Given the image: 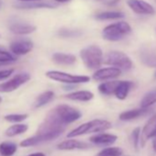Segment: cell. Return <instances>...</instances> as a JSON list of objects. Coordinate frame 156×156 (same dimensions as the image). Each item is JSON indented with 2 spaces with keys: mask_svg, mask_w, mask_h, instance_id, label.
Here are the masks:
<instances>
[{
  "mask_svg": "<svg viewBox=\"0 0 156 156\" xmlns=\"http://www.w3.org/2000/svg\"><path fill=\"white\" fill-rule=\"evenodd\" d=\"M18 1H21V2H30V1H40V0H18Z\"/></svg>",
  "mask_w": 156,
  "mask_h": 156,
  "instance_id": "obj_38",
  "label": "cell"
},
{
  "mask_svg": "<svg viewBox=\"0 0 156 156\" xmlns=\"http://www.w3.org/2000/svg\"><path fill=\"white\" fill-rule=\"evenodd\" d=\"M33 49V43L30 40H20L10 44V51L15 55H25Z\"/></svg>",
  "mask_w": 156,
  "mask_h": 156,
  "instance_id": "obj_12",
  "label": "cell"
},
{
  "mask_svg": "<svg viewBox=\"0 0 156 156\" xmlns=\"http://www.w3.org/2000/svg\"><path fill=\"white\" fill-rule=\"evenodd\" d=\"M104 63L118 67L121 70L129 71L132 68L133 63L131 59L122 51H110L104 57Z\"/></svg>",
  "mask_w": 156,
  "mask_h": 156,
  "instance_id": "obj_5",
  "label": "cell"
},
{
  "mask_svg": "<svg viewBox=\"0 0 156 156\" xmlns=\"http://www.w3.org/2000/svg\"><path fill=\"white\" fill-rule=\"evenodd\" d=\"M149 108H134V109H130V110H127L124 111L122 113H120L119 115V119L122 121H129V120H132V119H136L141 116L146 115L147 113H149Z\"/></svg>",
  "mask_w": 156,
  "mask_h": 156,
  "instance_id": "obj_15",
  "label": "cell"
},
{
  "mask_svg": "<svg viewBox=\"0 0 156 156\" xmlns=\"http://www.w3.org/2000/svg\"><path fill=\"white\" fill-rule=\"evenodd\" d=\"M28 129H29V127L26 124H15V125H12L11 127H9L6 130L5 135L7 137H15V136L25 133L28 130Z\"/></svg>",
  "mask_w": 156,
  "mask_h": 156,
  "instance_id": "obj_23",
  "label": "cell"
},
{
  "mask_svg": "<svg viewBox=\"0 0 156 156\" xmlns=\"http://www.w3.org/2000/svg\"><path fill=\"white\" fill-rule=\"evenodd\" d=\"M121 74V69L118 67H108L101 68L95 72L93 74V79L96 81H107L119 77Z\"/></svg>",
  "mask_w": 156,
  "mask_h": 156,
  "instance_id": "obj_9",
  "label": "cell"
},
{
  "mask_svg": "<svg viewBox=\"0 0 156 156\" xmlns=\"http://www.w3.org/2000/svg\"><path fill=\"white\" fill-rule=\"evenodd\" d=\"M28 156H45V154L42 152H35V153H31Z\"/></svg>",
  "mask_w": 156,
  "mask_h": 156,
  "instance_id": "obj_35",
  "label": "cell"
},
{
  "mask_svg": "<svg viewBox=\"0 0 156 156\" xmlns=\"http://www.w3.org/2000/svg\"><path fill=\"white\" fill-rule=\"evenodd\" d=\"M123 150L120 147H108L97 154V156H121Z\"/></svg>",
  "mask_w": 156,
  "mask_h": 156,
  "instance_id": "obj_28",
  "label": "cell"
},
{
  "mask_svg": "<svg viewBox=\"0 0 156 156\" xmlns=\"http://www.w3.org/2000/svg\"><path fill=\"white\" fill-rule=\"evenodd\" d=\"M111 128V123L105 119H94L78 126L67 134L68 138H74L89 133H99Z\"/></svg>",
  "mask_w": 156,
  "mask_h": 156,
  "instance_id": "obj_1",
  "label": "cell"
},
{
  "mask_svg": "<svg viewBox=\"0 0 156 156\" xmlns=\"http://www.w3.org/2000/svg\"><path fill=\"white\" fill-rule=\"evenodd\" d=\"M54 98V93L52 91H45L42 94H41L35 100L34 102V108H41L43 106H45L46 104H48L49 102H51Z\"/></svg>",
  "mask_w": 156,
  "mask_h": 156,
  "instance_id": "obj_21",
  "label": "cell"
},
{
  "mask_svg": "<svg viewBox=\"0 0 156 156\" xmlns=\"http://www.w3.org/2000/svg\"><path fill=\"white\" fill-rule=\"evenodd\" d=\"M15 7L19 9H54L57 8V4L50 1H30V2H23L15 4Z\"/></svg>",
  "mask_w": 156,
  "mask_h": 156,
  "instance_id": "obj_13",
  "label": "cell"
},
{
  "mask_svg": "<svg viewBox=\"0 0 156 156\" xmlns=\"http://www.w3.org/2000/svg\"><path fill=\"white\" fill-rule=\"evenodd\" d=\"M156 103V89L144 95L140 101V108H148Z\"/></svg>",
  "mask_w": 156,
  "mask_h": 156,
  "instance_id": "obj_26",
  "label": "cell"
},
{
  "mask_svg": "<svg viewBox=\"0 0 156 156\" xmlns=\"http://www.w3.org/2000/svg\"><path fill=\"white\" fill-rule=\"evenodd\" d=\"M52 61L61 65H72L76 62V57L73 54L56 52L52 55Z\"/></svg>",
  "mask_w": 156,
  "mask_h": 156,
  "instance_id": "obj_18",
  "label": "cell"
},
{
  "mask_svg": "<svg viewBox=\"0 0 156 156\" xmlns=\"http://www.w3.org/2000/svg\"><path fill=\"white\" fill-rule=\"evenodd\" d=\"M1 102H2V98L0 97V103H1Z\"/></svg>",
  "mask_w": 156,
  "mask_h": 156,
  "instance_id": "obj_40",
  "label": "cell"
},
{
  "mask_svg": "<svg viewBox=\"0 0 156 156\" xmlns=\"http://www.w3.org/2000/svg\"><path fill=\"white\" fill-rule=\"evenodd\" d=\"M13 73H14V69L0 70V81L7 79V78H9Z\"/></svg>",
  "mask_w": 156,
  "mask_h": 156,
  "instance_id": "obj_33",
  "label": "cell"
},
{
  "mask_svg": "<svg viewBox=\"0 0 156 156\" xmlns=\"http://www.w3.org/2000/svg\"><path fill=\"white\" fill-rule=\"evenodd\" d=\"M46 76L48 78L57 82H61L63 84H84L90 81V77L87 75H74L71 73H67L60 71H48L46 73Z\"/></svg>",
  "mask_w": 156,
  "mask_h": 156,
  "instance_id": "obj_4",
  "label": "cell"
},
{
  "mask_svg": "<svg viewBox=\"0 0 156 156\" xmlns=\"http://www.w3.org/2000/svg\"><path fill=\"white\" fill-rule=\"evenodd\" d=\"M120 81H108V82H104L101 83L98 86V91L106 96H110L113 95L117 89V87L119 86Z\"/></svg>",
  "mask_w": 156,
  "mask_h": 156,
  "instance_id": "obj_20",
  "label": "cell"
},
{
  "mask_svg": "<svg viewBox=\"0 0 156 156\" xmlns=\"http://www.w3.org/2000/svg\"><path fill=\"white\" fill-rule=\"evenodd\" d=\"M129 9L139 15H153L155 13L154 8L144 0H127Z\"/></svg>",
  "mask_w": 156,
  "mask_h": 156,
  "instance_id": "obj_8",
  "label": "cell"
},
{
  "mask_svg": "<svg viewBox=\"0 0 156 156\" xmlns=\"http://www.w3.org/2000/svg\"><path fill=\"white\" fill-rule=\"evenodd\" d=\"M52 109L61 119V121L65 125L71 124L82 117V113L79 110L65 104L59 105Z\"/></svg>",
  "mask_w": 156,
  "mask_h": 156,
  "instance_id": "obj_6",
  "label": "cell"
},
{
  "mask_svg": "<svg viewBox=\"0 0 156 156\" xmlns=\"http://www.w3.org/2000/svg\"><path fill=\"white\" fill-rule=\"evenodd\" d=\"M30 79V75L27 73L16 74L12 79L3 84H0V93H10L17 90L20 87L27 83Z\"/></svg>",
  "mask_w": 156,
  "mask_h": 156,
  "instance_id": "obj_7",
  "label": "cell"
},
{
  "mask_svg": "<svg viewBox=\"0 0 156 156\" xmlns=\"http://www.w3.org/2000/svg\"><path fill=\"white\" fill-rule=\"evenodd\" d=\"M59 34L62 37H73V36H78L80 35V32H78L76 30H61L59 32Z\"/></svg>",
  "mask_w": 156,
  "mask_h": 156,
  "instance_id": "obj_32",
  "label": "cell"
},
{
  "mask_svg": "<svg viewBox=\"0 0 156 156\" xmlns=\"http://www.w3.org/2000/svg\"><path fill=\"white\" fill-rule=\"evenodd\" d=\"M152 149L156 152V134L152 137Z\"/></svg>",
  "mask_w": 156,
  "mask_h": 156,
  "instance_id": "obj_34",
  "label": "cell"
},
{
  "mask_svg": "<svg viewBox=\"0 0 156 156\" xmlns=\"http://www.w3.org/2000/svg\"><path fill=\"white\" fill-rule=\"evenodd\" d=\"M66 98L73 101H81V102H87L94 98V94L90 91L82 90V91H75L65 96Z\"/></svg>",
  "mask_w": 156,
  "mask_h": 156,
  "instance_id": "obj_17",
  "label": "cell"
},
{
  "mask_svg": "<svg viewBox=\"0 0 156 156\" xmlns=\"http://www.w3.org/2000/svg\"><path fill=\"white\" fill-rule=\"evenodd\" d=\"M45 141H49L48 139L45 137V136H42V135H35L33 137H30V138H28V139H25L23 140L20 143V147H23V148H26V147H31V146H35V145H38L40 143H42V142H45Z\"/></svg>",
  "mask_w": 156,
  "mask_h": 156,
  "instance_id": "obj_22",
  "label": "cell"
},
{
  "mask_svg": "<svg viewBox=\"0 0 156 156\" xmlns=\"http://www.w3.org/2000/svg\"><path fill=\"white\" fill-rule=\"evenodd\" d=\"M156 134V114L153 115L148 122L145 124V126L142 129L141 134H140V144L141 147H144L146 142L152 139V137Z\"/></svg>",
  "mask_w": 156,
  "mask_h": 156,
  "instance_id": "obj_10",
  "label": "cell"
},
{
  "mask_svg": "<svg viewBox=\"0 0 156 156\" xmlns=\"http://www.w3.org/2000/svg\"><path fill=\"white\" fill-rule=\"evenodd\" d=\"M141 62L149 67H156V53L145 51L140 54Z\"/></svg>",
  "mask_w": 156,
  "mask_h": 156,
  "instance_id": "obj_27",
  "label": "cell"
},
{
  "mask_svg": "<svg viewBox=\"0 0 156 156\" xmlns=\"http://www.w3.org/2000/svg\"><path fill=\"white\" fill-rule=\"evenodd\" d=\"M133 84L130 81H120L119 86L117 87V89L114 93L116 98L119 100H124L128 95L129 90L131 89Z\"/></svg>",
  "mask_w": 156,
  "mask_h": 156,
  "instance_id": "obj_19",
  "label": "cell"
},
{
  "mask_svg": "<svg viewBox=\"0 0 156 156\" xmlns=\"http://www.w3.org/2000/svg\"><path fill=\"white\" fill-rule=\"evenodd\" d=\"M118 136L110 133H99L90 137L89 141L97 145H110L117 141Z\"/></svg>",
  "mask_w": 156,
  "mask_h": 156,
  "instance_id": "obj_14",
  "label": "cell"
},
{
  "mask_svg": "<svg viewBox=\"0 0 156 156\" xmlns=\"http://www.w3.org/2000/svg\"><path fill=\"white\" fill-rule=\"evenodd\" d=\"M140 128L137 127L135 128L132 132H131V135H130V140H131V143H132V146L133 148L138 151L139 150V147H140Z\"/></svg>",
  "mask_w": 156,
  "mask_h": 156,
  "instance_id": "obj_29",
  "label": "cell"
},
{
  "mask_svg": "<svg viewBox=\"0 0 156 156\" xmlns=\"http://www.w3.org/2000/svg\"><path fill=\"white\" fill-rule=\"evenodd\" d=\"M17 58L12 55L11 53L8 52V51H2V50H0V62H14L16 61Z\"/></svg>",
  "mask_w": 156,
  "mask_h": 156,
  "instance_id": "obj_31",
  "label": "cell"
},
{
  "mask_svg": "<svg viewBox=\"0 0 156 156\" xmlns=\"http://www.w3.org/2000/svg\"><path fill=\"white\" fill-rule=\"evenodd\" d=\"M119 1V0H109V2H108V5H114L116 3H118Z\"/></svg>",
  "mask_w": 156,
  "mask_h": 156,
  "instance_id": "obj_36",
  "label": "cell"
},
{
  "mask_svg": "<svg viewBox=\"0 0 156 156\" xmlns=\"http://www.w3.org/2000/svg\"><path fill=\"white\" fill-rule=\"evenodd\" d=\"M95 18L98 20H113L124 18V14L119 11H106L98 14Z\"/></svg>",
  "mask_w": 156,
  "mask_h": 156,
  "instance_id": "obj_25",
  "label": "cell"
},
{
  "mask_svg": "<svg viewBox=\"0 0 156 156\" xmlns=\"http://www.w3.org/2000/svg\"><path fill=\"white\" fill-rule=\"evenodd\" d=\"M81 59L87 69L96 70L101 66L104 62L103 51L97 45H90L80 51Z\"/></svg>",
  "mask_w": 156,
  "mask_h": 156,
  "instance_id": "obj_2",
  "label": "cell"
},
{
  "mask_svg": "<svg viewBox=\"0 0 156 156\" xmlns=\"http://www.w3.org/2000/svg\"><path fill=\"white\" fill-rule=\"evenodd\" d=\"M154 78L156 79V71H155V73H154Z\"/></svg>",
  "mask_w": 156,
  "mask_h": 156,
  "instance_id": "obj_39",
  "label": "cell"
},
{
  "mask_svg": "<svg viewBox=\"0 0 156 156\" xmlns=\"http://www.w3.org/2000/svg\"><path fill=\"white\" fill-rule=\"evenodd\" d=\"M131 31V27L129 23L125 21H119L117 23L110 24L107 26L103 31V38L109 41H118L122 40L126 35L129 34Z\"/></svg>",
  "mask_w": 156,
  "mask_h": 156,
  "instance_id": "obj_3",
  "label": "cell"
},
{
  "mask_svg": "<svg viewBox=\"0 0 156 156\" xmlns=\"http://www.w3.org/2000/svg\"><path fill=\"white\" fill-rule=\"evenodd\" d=\"M91 147L90 144L75 139H69L60 142L57 145V149L61 151H73V150H87Z\"/></svg>",
  "mask_w": 156,
  "mask_h": 156,
  "instance_id": "obj_11",
  "label": "cell"
},
{
  "mask_svg": "<svg viewBox=\"0 0 156 156\" xmlns=\"http://www.w3.org/2000/svg\"><path fill=\"white\" fill-rule=\"evenodd\" d=\"M18 146L15 143L4 141L0 143V154L1 156H12L17 151Z\"/></svg>",
  "mask_w": 156,
  "mask_h": 156,
  "instance_id": "obj_24",
  "label": "cell"
},
{
  "mask_svg": "<svg viewBox=\"0 0 156 156\" xmlns=\"http://www.w3.org/2000/svg\"><path fill=\"white\" fill-rule=\"evenodd\" d=\"M9 30L11 32L18 35H25L30 34L36 30V27L30 24L26 23H13L9 26Z\"/></svg>",
  "mask_w": 156,
  "mask_h": 156,
  "instance_id": "obj_16",
  "label": "cell"
},
{
  "mask_svg": "<svg viewBox=\"0 0 156 156\" xmlns=\"http://www.w3.org/2000/svg\"><path fill=\"white\" fill-rule=\"evenodd\" d=\"M54 1L57 2V3H66V2L71 1V0H54Z\"/></svg>",
  "mask_w": 156,
  "mask_h": 156,
  "instance_id": "obj_37",
  "label": "cell"
},
{
  "mask_svg": "<svg viewBox=\"0 0 156 156\" xmlns=\"http://www.w3.org/2000/svg\"><path fill=\"white\" fill-rule=\"evenodd\" d=\"M29 117L28 114H9L5 116V120L9 122H21Z\"/></svg>",
  "mask_w": 156,
  "mask_h": 156,
  "instance_id": "obj_30",
  "label": "cell"
}]
</instances>
